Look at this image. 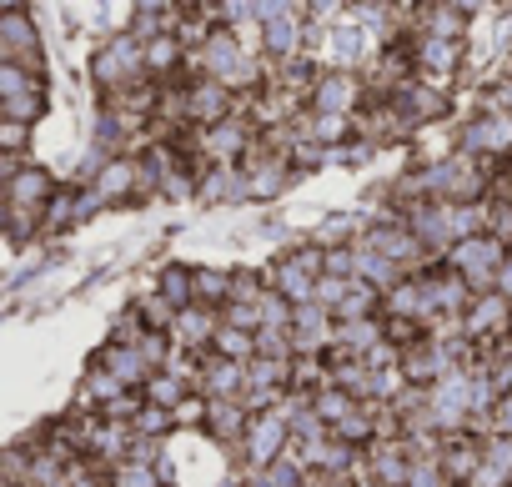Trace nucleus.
Instances as JSON below:
<instances>
[{
  "instance_id": "1",
  "label": "nucleus",
  "mask_w": 512,
  "mask_h": 487,
  "mask_svg": "<svg viewBox=\"0 0 512 487\" xmlns=\"http://www.w3.org/2000/svg\"><path fill=\"white\" fill-rule=\"evenodd\" d=\"M91 81H96L101 101H111V96H121V91L141 86V81H146V56H141V41H136L131 31L106 36V41L96 46V56H91Z\"/></svg>"
},
{
  "instance_id": "2",
  "label": "nucleus",
  "mask_w": 512,
  "mask_h": 487,
  "mask_svg": "<svg viewBox=\"0 0 512 487\" xmlns=\"http://www.w3.org/2000/svg\"><path fill=\"white\" fill-rule=\"evenodd\" d=\"M502 262H507V241H497L492 231H477V236L457 241V247L442 257V267H447L452 277H462V287H467L472 297L492 292V282H497Z\"/></svg>"
},
{
  "instance_id": "3",
  "label": "nucleus",
  "mask_w": 512,
  "mask_h": 487,
  "mask_svg": "<svg viewBox=\"0 0 512 487\" xmlns=\"http://www.w3.org/2000/svg\"><path fill=\"white\" fill-rule=\"evenodd\" d=\"M407 51H412V76H417L422 86H432V91H447V86L462 76V66H467V41L412 36Z\"/></svg>"
},
{
  "instance_id": "4",
  "label": "nucleus",
  "mask_w": 512,
  "mask_h": 487,
  "mask_svg": "<svg viewBox=\"0 0 512 487\" xmlns=\"http://www.w3.org/2000/svg\"><path fill=\"white\" fill-rule=\"evenodd\" d=\"M287 447H292V432H287V412H282V407H272V412H251V417H246V432H241V442H236V452L246 457L251 472L272 467Z\"/></svg>"
},
{
  "instance_id": "5",
  "label": "nucleus",
  "mask_w": 512,
  "mask_h": 487,
  "mask_svg": "<svg viewBox=\"0 0 512 487\" xmlns=\"http://www.w3.org/2000/svg\"><path fill=\"white\" fill-rule=\"evenodd\" d=\"M457 332L467 347H487V342H502L512 337V302H502L497 292H482L467 302V312L457 317Z\"/></svg>"
},
{
  "instance_id": "6",
  "label": "nucleus",
  "mask_w": 512,
  "mask_h": 487,
  "mask_svg": "<svg viewBox=\"0 0 512 487\" xmlns=\"http://www.w3.org/2000/svg\"><path fill=\"white\" fill-rule=\"evenodd\" d=\"M362 101H367L362 71L352 76V71H327V66H322V76H317V86H312V96H307V111H322V116H357Z\"/></svg>"
},
{
  "instance_id": "7",
  "label": "nucleus",
  "mask_w": 512,
  "mask_h": 487,
  "mask_svg": "<svg viewBox=\"0 0 512 487\" xmlns=\"http://www.w3.org/2000/svg\"><path fill=\"white\" fill-rule=\"evenodd\" d=\"M51 191H56V176H51L46 166H31V161H26L6 186H0V196H6L11 211H36V216H41V206L51 201Z\"/></svg>"
},
{
  "instance_id": "8",
  "label": "nucleus",
  "mask_w": 512,
  "mask_h": 487,
  "mask_svg": "<svg viewBox=\"0 0 512 487\" xmlns=\"http://www.w3.org/2000/svg\"><path fill=\"white\" fill-rule=\"evenodd\" d=\"M231 302V272L221 267H191V307H206L221 317V307Z\"/></svg>"
},
{
  "instance_id": "9",
  "label": "nucleus",
  "mask_w": 512,
  "mask_h": 487,
  "mask_svg": "<svg viewBox=\"0 0 512 487\" xmlns=\"http://www.w3.org/2000/svg\"><path fill=\"white\" fill-rule=\"evenodd\" d=\"M186 392H196L186 377H176V372H151V377H146V387H141V402H146V407L171 412V407H176Z\"/></svg>"
},
{
  "instance_id": "10",
  "label": "nucleus",
  "mask_w": 512,
  "mask_h": 487,
  "mask_svg": "<svg viewBox=\"0 0 512 487\" xmlns=\"http://www.w3.org/2000/svg\"><path fill=\"white\" fill-rule=\"evenodd\" d=\"M156 297H161L171 312H186V307H191V267H181V262L161 267V272H156Z\"/></svg>"
},
{
  "instance_id": "11",
  "label": "nucleus",
  "mask_w": 512,
  "mask_h": 487,
  "mask_svg": "<svg viewBox=\"0 0 512 487\" xmlns=\"http://www.w3.org/2000/svg\"><path fill=\"white\" fill-rule=\"evenodd\" d=\"M307 402H312V412H317V422H322L327 432H332L337 422H347V417L362 407V402H357L352 392H342V387H322V392H317V397H307Z\"/></svg>"
},
{
  "instance_id": "12",
  "label": "nucleus",
  "mask_w": 512,
  "mask_h": 487,
  "mask_svg": "<svg viewBox=\"0 0 512 487\" xmlns=\"http://www.w3.org/2000/svg\"><path fill=\"white\" fill-rule=\"evenodd\" d=\"M76 201H81V186H56L51 201L41 206V231H66V226H76Z\"/></svg>"
},
{
  "instance_id": "13",
  "label": "nucleus",
  "mask_w": 512,
  "mask_h": 487,
  "mask_svg": "<svg viewBox=\"0 0 512 487\" xmlns=\"http://www.w3.org/2000/svg\"><path fill=\"white\" fill-rule=\"evenodd\" d=\"M211 357H226V362H251L256 357V347H251V332H236V327H216V337H211Z\"/></svg>"
},
{
  "instance_id": "14",
  "label": "nucleus",
  "mask_w": 512,
  "mask_h": 487,
  "mask_svg": "<svg viewBox=\"0 0 512 487\" xmlns=\"http://www.w3.org/2000/svg\"><path fill=\"white\" fill-rule=\"evenodd\" d=\"M171 432V412H161V407H141L136 417H131V437H146V442H161Z\"/></svg>"
},
{
  "instance_id": "15",
  "label": "nucleus",
  "mask_w": 512,
  "mask_h": 487,
  "mask_svg": "<svg viewBox=\"0 0 512 487\" xmlns=\"http://www.w3.org/2000/svg\"><path fill=\"white\" fill-rule=\"evenodd\" d=\"M191 422L206 427V397H201V392H186V397L171 407V427H191Z\"/></svg>"
},
{
  "instance_id": "16",
  "label": "nucleus",
  "mask_w": 512,
  "mask_h": 487,
  "mask_svg": "<svg viewBox=\"0 0 512 487\" xmlns=\"http://www.w3.org/2000/svg\"><path fill=\"white\" fill-rule=\"evenodd\" d=\"M487 432L502 437V442H512V392H497V402L487 412Z\"/></svg>"
},
{
  "instance_id": "17",
  "label": "nucleus",
  "mask_w": 512,
  "mask_h": 487,
  "mask_svg": "<svg viewBox=\"0 0 512 487\" xmlns=\"http://www.w3.org/2000/svg\"><path fill=\"white\" fill-rule=\"evenodd\" d=\"M492 292H497L502 302H512V247H507V262H502V272H497V282H492Z\"/></svg>"
},
{
  "instance_id": "18",
  "label": "nucleus",
  "mask_w": 512,
  "mask_h": 487,
  "mask_svg": "<svg viewBox=\"0 0 512 487\" xmlns=\"http://www.w3.org/2000/svg\"><path fill=\"white\" fill-rule=\"evenodd\" d=\"M6 221H11V206H6V196H0V236H6Z\"/></svg>"
},
{
  "instance_id": "19",
  "label": "nucleus",
  "mask_w": 512,
  "mask_h": 487,
  "mask_svg": "<svg viewBox=\"0 0 512 487\" xmlns=\"http://www.w3.org/2000/svg\"><path fill=\"white\" fill-rule=\"evenodd\" d=\"M502 176H507V181H512V161H507V166H502Z\"/></svg>"
}]
</instances>
